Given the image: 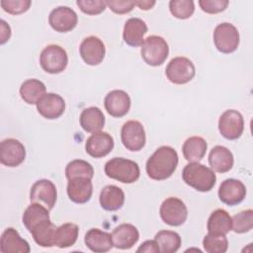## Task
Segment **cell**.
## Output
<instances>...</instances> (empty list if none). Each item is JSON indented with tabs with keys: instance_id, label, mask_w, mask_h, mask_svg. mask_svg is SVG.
Returning a JSON list of instances; mask_svg holds the SVG:
<instances>
[{
	"instance_id": "1",
	"label": "cell",
	"mask_w": 253,
	"mask_h": 253,
	"mask_svg": "<svg viewBox=\"0 0 253 253\" xmlns=\"http://www.w3.org/2000/svg\"><path fill=\"white\" fill-rule=\"evenodd\" d=\"M178 165L177 151L171 146H160L148 158L146 173L149 178L162 181L172 176Z\"/></svg>"
},
{
	"instance_id": "2",
	"label": "cell",
	"mask_w": 253,
	"mask_h": 253,
	"mask_svg": "<svg viewBox=\"0 0 253 253\" xmlns=\"http://www.w3.org/2000/svg\"><path fill=\"white\" fill-rule=\"evenodd\" d=\"M184 182L199 192H209L215 185L216 176L212 169L199 163L190 162L182 172Z\"/></svg>"
},
{
	"instance_id": "3",
	"label": "cell",
	"mask_w": 253,
	"mask_h": 253,
	"mask_svg": "<svg viewBox=\"0 0 253 253\" xmlns=\"http://www.w3.org/2000/svg\"><path fill=\"white\" fill-rule=\"evenodd\" d=\"M105 173L119 182L131 184L138 180L140 175L139 166L136 162L123 157H114L105 164Z\"/></svg>"
},
{
	"instance_id": "4",
	"label": "cell",
	"mask_w": 253,
	"mask_h": 253,
	"mask_svg": "<svg viewBox=\"0 0 253 253\" xmlns=\"http://www.w3.org/2000/svg\"><path fill=\"white\" fill-rule=\"evenodd\" d=\"M141 57L150 66L161 65L169 54L167 42L160 36H149L141 44Z\"/></svg>"
},
{
	"instance_id": "5",
	"label": "cell",
	"mask_w": 253,
	"mask_h": 253,
	"mask_svg": "<svg viewBox=\"0 0 253 253\" xmlns=\"http://www.w3.org/2000/svg\"><path fill=\"white\" fill-rule=\"evenodd\" d=\"M68 63V56L63 47L57 44L45 46L40 55V64L42 68L50 74L62 72Z\"/></svg>"
},
{
	"instance_id": "6",
	"label": "cell",
	"mask_w": 253,
	"mask_h": 253,
	"mask_svg": "<svg viewBox=\"0 0 253 253\" xmlns=\"http://www.w3.org/2000/svg\"><path fill=\"white\" fill-rule=\"evenodd\" d=\"M213 42L218 51L231 53L239 45V33L230 23L218 24L213 31Z\"/></svg>"
},
{
	"instance_id": "7",
	"label": "cell",
	"mask_w": 253,
	"mask_h": 253,
	"mask_svg": "<svg viewBox=\"0 0 253 253\" xmlns=\"http://www.w3.org/2000/svg\"><path fill=\"white\" fill-rule=\"evenodd\" d=\"M165 74L170 82L182 85L194 78L196 69L194 63L189 58L178 56L170 60L165 69Z\"/></svg>"
},
{
	"instance_id": "8",
	"label": "cell",
	"mask_w": 253,
	"mask_h": 253,
	"mask_svg": "<svg viewBox=\"0 0 253 253\" xmlns=\"http://www.w3.org/2000/svg\"><path fill=\"white\" fill-rule=\"evenodd\" d=\"M161 219L168 225L179 226L188 217V210L184 202L176 197H170L163 201L159 210Z\"/></svg>"
},
{
	"instance_id": "9",
	"label": "cell",
	"mask_w": 253,
	"mask_h": 253,
	"mask_svg": "<svg viewBox=\"0 0 253 253\" xmlns=\"http://www.w3.org/2000/svg\"><path fill=\"white\" fill-rule=\"evenodd\" d=\"M218 130L220 134L229 140L237 139L244 130V120L236 110H227L221 114L218 120Z\"/></svg>"
},
{
	"instance_id": "10",
	"label": "cell",
	"mask_w": 253,
	"mask_h": 253,
	"mask_svg": "<svg viewBox=\"0 0 253 253\" xmlns=\"http://www.w3.org/2000/svg\"><path fill=\"white\" fill-rule=\"evenodd\" d=\"M121 138L124 146L130 151H139L146 141L145 130L138 121H127L121 130Z\"/></svg>"
},
{
	"instance_id": "11",
	"label": "cell",
	"mask_w": 253,
	"mask_h": 253,
	"mask_svg": "<svg viewBox=\"0 0 253 253\" xmlns=\"http://www.w3.org/2000/svg\"><path fill=\"white\" fill-rule=\"evenodd\" d=\"M57 199L55 185L47 179H41L35 182L30 191V200L45 207L48 211L52 210Z\"/></svg>"
},
{
	"instance_id": "12",
	"label": "cell",
	"mask_w": 253,
	"mask_h": 253,
	"mask_svg": "<svg viewBox=\"0 0 253 253\" xmlns=\"http://www.w3.org/2000/svg\"><path fill=\"white\" fill-rule=\"evenodd\" d=\"M26 157V149L22 142L15 138H6L0 143V162L8 167H17Z\"/></svg>"
},
{
	"instance_id": "13",
	"label": "cell",
	"mask_w": 253,
	"mask_h": 253,
	"mask_svg": "<svg viewBox=\"0 0 253 253\" xmlns=\"http://www.w3.org/2000/svg\"><path fill=\"white\" fill-rule=\"evenodd\" d=\"M48 23L54 31L67 33L76 27L78 17L73 9L67 6H59L50 12Z\"/></svg>"
},
{
	"instance_id": "14",
	"label": "cell",
	"mask_w": 253,
	"mask_h": 253,
	"mask_svg": "<svg viewBox=\"0 0 253 253\" xmlns=\"http://www.w3.org/2000/svg\"><path fill=\"white\" fill-rule=\"evenodd\" d=\"M79 52L85 63L94 66L103 61L106 48L104 42L98 37L90 36L82 41L79 47Z\"/></svg>"
},
{
	"instance_id": "15",
	"label": "cell",
	"mask_w": 253,
	"mask_h": 253,
	"mask_svg": "<svg viewBox=\"0 0 253 253\" xmlns=\"http://www.w3.org/2000/svg\"><path fill=\"white\" fill-rule=\"evenodd\" d=\"M114 148V138L106 131H97L91 134L85 143L86 152L94 157L101 158L108 155Z\"/></svg>"
},
{
	"instance_id": "16",
	"label": "cell",
	"mask_w": 253,
	"mask_h": 253,
	"mask_svg": "<svg viewBox=\"0 0 253 253\" xmlns=\"http://www.w3.org/2000/svg\"><path fill=\"white\" fill-rule=\"evenodd\" d=\"M246 196L245 185L236 179L224 180L218 189L219 200L227 206H235L240 204Z\"/></svg>"
},
{
	"instance_id": "17",
	"label": "cell",
	"mask_w": 253,
	"mask_h": 253,
	"mask_svg": "<svg viewBox=\"0 0 253 253\" xmlns=\"http://www.w3.org/2000/svg\"><path fill=\"white\" fill-rule=\"evenodd\" d=\"M36 105L40 115L47 120L59 118L65 110V101L55 93H45Z\"/></svg>"
},
{
	"instance_id": "18",
	"label": "cell",
	"mask_w": 253,
	"mask_h": 253,
	"mask_svg": "<svg viewBox=\"0 0 253 253\" xmlns=\"http://www.w3.org/2000/svg\"><path fill=\"white\" fill-rule=\"evenodd\" d=\"M130 98L123 90H113L109 92L104 100V106L109 115L115 118L126 116L130 108Z\"/></svg>"
},
{
	"instance_id": "19",
	"label": "cell",
	"mask_w": 253,
	"mask_h": 253,
	"mask_svg": "<svg viewBox=\"0 0 253 253\" xmlns=\"http://www.w3.org/2000/svg\"><path fill=\"white\" fill-rule=\"evenodd\" d=\"M0 251L3 253H29L31 248L28 241L23 239L15 228L8 227L1 235Z\"/></svg>"
},
{
	"instance_id": "20",
	"label": "cell",
	"mask_w": 253,
	"mask_h": 253,
	"mask_svg": "<svg viewBox=\"0 0 253 253\" xmlns=\"http://www.w3.org/2000/svg\"><path fill=\"white\" fill-rule=\"evenodd\" d=\"M93 193V185L91 179L78 177L68 180L67 195L69 199L76 204L87 203Z\"/></svg>"
},
{
	"instance_id": "21",
	"label": "cell",
	"mask_w": 253,
	"mask_h": 253,
	"mask_svg": "<svg viewBox=\"0 0 253 253\" xmlns=\"http://www.w3.org/2000/svg\"><path fill=\"white\" fill-rule=\"evenodd\" d=\"M114 246L118 249H129L139 239L137 228L130 223H122L112 232Z\"/></svg>"
},
{
	"instance_id": "22",
	"label": "cell",
	"mask_w": 253,
	"mask_h": 253,
	"mask_svg": "<svg viewBox=\"0 0 253 253\" xmlns=\"http://www.w3.org/2000/svg\"><path fill=\"white\" fill-rule=\"evenodd\" d=\"M147 33V26L139 18L128 19L124 27V42L130 46H139L144 42V35Z\"/></svg>"
},
{
	"instance_id": "23",
	"label": "cell",
	"mask_w": 253,
	"mask_h": 253,
	"mask_svg": "<svg viewBox=\"0 0 253 253\" xmlns=\"http://www.w3.org/2000/svg\"><path fill=\"white\" fill-rule=\"evenodd\" d=\"M84 242L91 251L96 253L108 252L114 246L112 234L99 228L89 229L85 234Z\"/></svg>"
},
{
	"instance_id": "24",
	"label": "cell",
	"mask_w": 253,
	"mask_h": 253,
	"mask_svg": "<svg viewBox=\"0 0 253 253\" xmlns=\"http://www.w3.org/2000/svg\"><path fill=\"white\" fill-rule=\"evenodd\" d=\"M233 154L231 151L222 146L216 145L214 146L209 155V163L211 169L218 173H225L228 172L233 166Z\"/></svg>"
},
{
	"instance_id": "25",
	"label": "cell",
	"mask_w": 253,
	"mask_h": 253,
	"mask_svg": "<svg viewBox=\"0 0 253 253\" xmlns=\"http://www.w3.org/2000/svg\"><path fill=\"white\" fill-rule=\"evenodd\" d=\"M99 202L101 207L106 211H118L125 203V193L118 186L108 185L102 189Z\"/></svg>"
},
{
	"instance_id": "26",
	"label": "cell",
	"mask_w": 253,
	"mask_h": 253,
	"mask_svg": "<svg viewBox=\"0 0 253 253\" xmlns=\"http://www.w3.org/2000/svg\"><path fill=\"white\" fill-rule=\"evenodd\" d=\"M56 228L57 226L50 219H44L34 226L31 233L38 245L42 247H52L55 246Z\"/></svg>"
},
{
	"instance_id": "27",
	"label": "cell",
	"mask_w": 253,
	"mask_h": 253,
	"mask_svg": "<svg viewBox=\"0 0 253 253\" xmlns=\"http://www.w3.org/2000/svg\"><path fill=\"white\" fill-rule=\"evenodd\" d=\"M232 220L229 213L222 210L217 209L213 211L208 219V232L215 235H225L231 230Z\"/></svg>"
},
{
	"instance_id": "28",
	"label": "cell",
	"mask_w": 253,
	"mask_h": 253,
	"mask_svg": "<svg viewBox=\"0 0 253 253\" xmlns=\"http://www.w3.org/2000/svg\"><path fill=\"white\" fill-rule=\"evenodd\" d=\"M105 125V116L98 107H89L80 115V126L87 132L100 131Z\"/></svg>"
},
{
	"instance_id": "29",
	"label": "cell",
	"mask_w": 253,
	"mask_h": 253,
	"mask_svg": "<svg viewBox=\"0 0 253 253\" xmlns=\"http://www.w3.org/2000/svg\"><path fill=\"white\" fill-rule=\"evenodd\" d=\"M207 141L201 136H191L187 138L182 146L185 159L189 162H199L207 152Z\"/></svg>"
},
{
	"instance_id": "30",
	"label": "cell",
	"mask_w": 253,
	"mask_h": 253,
	"mask_svg": "<svg viewBox=\"0 0 253 253\" xmlns=\"http://www.w3.org/2000/svg\"><path fill=\"white\" fill-rule=\"evenodd\" d=\"M45 85L38 79H28L24 81L20 87L21 98L30 105L37 104L45 94Z\"/></svg>"
},
{
	"instance_id": "31",
	"label": "cell",
	"mask_w": 253,
	"mask_h": 253,
	"mask_svg": "<svg viewBox=\"0 0 253 253\" xmlns=\"http://www.w3.org/2000/svg\"><path fill=\"white\" fill-rule=\"evenodd\" d=\"M22 219L26 228L31 232L34 226H36L38 223L44 219L50 218L48 210L45 207L37 203H32V205H30L24 211Z\"/></svg>"
},
{
	"instance_id": "32",
	"label": "cell",
	"mask_w": 253,
	"mask_h": 253,
	"mask_svg": "<svg viewBox=\"0 0 253 253\" xmlns=\"http://www.w3.org/2000/svg\"><path fill=\"white\" fill-rule=\"evenodd\" d=\"M79 233L77 224L67 222L56 228L55 246L59 248H67L75 244Z\"/></svg>"
},
{
	"instance_id": "33",
	"label": "cell",
	"mask_w": 253,
	"mask_h": 253,
	"mask_svg": "<svg viewBox=\"0 0 253 253\" xmlns=\"http://www.w3.org/2000/svg\"><path fill=\"white\" fill-rule=\"evenodd\" d=\"M154 240L162 253H174L181 246L180 235L171 230H161L155 234Z\"/></svg>"
},
{
	"instance_id": "34",
	"label": "cell",
	"mask_w": 253,
	"mask_h": 253,
	"mask_svg": "<svg viewBox=\"0 0 253 253\" xmlns=\"http://www.w3.org/2000/svg\"><path fill=\"white\" fill-rule=\"evenodd\" d=\"M65 176L67 180L78 177H84L92 180L94 176V169L89 162L81 159H75L66 165Z\"/></svg>"
},
{
	"instance_id": "35",
	"label": "cell",
	"mask_w": 253,
	"mask_h": 253,
	"mask_svg": "<svg viewBox=\"0 0 253 253\" xmlns=\"http://www.w3.org/2000/svg\"><path fill=\"white\" fill-rule=\"evenodd\" d=\"M203 246L209 253H224L228 248V241L225 235L208 233L203 239Z\"/></svg>"
},
{
	"instance_id": "36",
	"label": "cell",
	"mask_w": 253,
	"mask_h": 253,
	"mask_svg": "<svg viewBox=\"0 0 253 253\" xmlns=\"http://www.w3.org/2000/svg\"><path fill=\"white\" fill-rule=\"evenodd\" d=\"M232 225L231 229L236 233H245L253 227V211L246 210L231 217Z\"/></svg>"
},
{
	"instance_id": "37",
	"label": "cell",
	"mask_w": 253,
	"mask_h": 253,
	"mask_svg": "<svg viewBox=\"0 0 253 253\" xmlns=\"http://www.w3.org/2000/svg\"><path fill=\"white\" fill-rule=\"evenodd\" d=\"M169 9L174 17L184 20L193 15L195 5L191 0H172L169 2Z\"/></svg>"
},
{
	"instance_id": "38",
	"label": "cell",
	"mask_w": 253,
	"mask_h": 253,
	"mask_svg": "<svg viewBox=\"0 0 253 253\" xmlns=\"http://www.w3.org/2000/svg\"><path fill=\"white\" fill-rule=\"evenodd\" d=\"M32 2L30 0H2L0 2L2 9L11 15H19L27 12Z\"/></svg>"
},
{
	"instance_id": "39",
	"label": "cell",
	"mask_w": 253,
	"mask_h": 253,
	"mask_svg": "<svg viewBox=\"0 0 253 253\" xmlns=\"http://www.w3.org/2000/svg\"><path fill=\"white\" fill-rule=\"evenodd\" d=\"M76 4L87 15H98L107 7L106 1L102 0H77Z\"/></svg>"
},
{
	"instance_id": "40",
	"label": "cell",
	"mask_w": 253,
	"mask_h": 253,
	"mask_svg": "<svg viewBox=\"0 0 253 253\" xmlns=\"http://www.w3.org/2000/svg\"><path fill=\"white\" fill-rule=\"evenodd\" d=\"M226 0H200L199 5L201 9L208 14H216L224 11L228 6Z\"/></svg>"
},
{
	"instance_id": "41",
	"label": "cell",
	"mask_w": 253,
	"mask_h": 253,
	"mask_svg": "<svg viewBox=\"0 0 253 253\" xmlns=\"http://www.w3.org/2000/svg\"><path fill=\"white\" fill-rule=\"evenodd\" d=\"M107 6L116 14H126L129 13L135 6L134 1H123V0H112L106 1Z\"/></svg>"
},
{
	"instance_id": "42",
	"label": "cell",
	"mask_w": 253,
	"mask_h": 253,
	"mask_svg": "<svg viewBox=\"0 0 253 253\" xmlns=\"http://www.w3.org/2000/svg\"><path fill=\"white\" fill-rule=\"evenodd\" d=\"M137 252H145V253H158L160 252L158 244L155 240H146L144 241L136 250Z\"/></svg>"
},
{
	"instance_id": "43",
	"label": "cell",
	"mask_w": 253,
	"mask_h": 253,
	"mask_svg": "<svg viewBox=\"0 0 253 253\" xmlns=\"http://www.w3.org/2000/svg\"><path fill=\"white\" fill-rule=\"evenodd\" d=\"M0 23H1V41H0V43L4 44L11 37V29H10V26L4 20H1Z\"/></svg>"
},
{
	"instance_id": "44",
	"label": "cell",
	"mask_w": 253,
	"mask_h": 253,
	"mask_svg": "<svg viewBox=\"0 0 253 253\" xmlns=\"http://www.w3.org/2000/svg\"><path fill=\"white\" fill-rule=\"evenodd\" d=\"M134 4L141 10H149L155 5V1H134Z\"/></svg>"
}]
</instances>
